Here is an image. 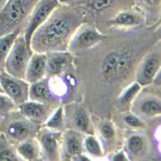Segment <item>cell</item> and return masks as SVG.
Instances as JSON below:
<instances>
[{
  "label": "cell",
  "instance_id": "obj_23",
  "mask_svg": "<svg viewBox=\"0 0 161 161\" xmlns=\"http://www.w3.org/2000/svg\"><path fill=\"white\" fill-rule=\"evenodd\" d=\"M84 151L91 158H102L104 156L100 141L92 134L84 136Z\"/></svg>",
  "mask_w": 161,
  "mask_h": 161
},
{
  "label": "cell",
  "instance_id": "obj_15",
  "mask_svg": "<svg viewBox=\"0 0 161 161\" xmlns=\"http://www.w3.org/2000/svg\"><path fill=\"white\" fill-rule=\"evenodd\" d=\"M28 99L52 106H53L59 100L53 94L50 87L49 80L46 78L38 80L36 83L29 84Z\"/></svg>",
  "mask_w": 161,
  "mask_h": 161
},
{
  "label": "cell",
  "instance_id": "obj_18",
  "mask_svg": "<svg viewBox=\"0 0 161 161\" xmlns=\"http://www.w3.org/2000/svg\"><path fill=\"white\" fill-rule=\"evenodd\" d=\"M16 151L21 160H39L42 158L39 143L32 138H27L19 142Z\"/></svg>",
  "mask_w": 161,
  "mask_h": 161
},
{
  "label": "cell",
  "instance_id": "obj_19",
  "mask_svg": "<svg viewBox=\"0 0 161 161\" xmlns=\"http://www.w3.org/2000/svg\"><path fill=\"white\" fill-rule=\"evenodd\" d=\"M147 147V142L145 136L141 134H133L126 142V153L129 159H138L146 153Z\"/></svg>",
  "mask_w": 161,
  "mask_h": 161
},
{
  "label": "cell",
  "instance_id": "obj_21",
  "mask_svg": "<svg viewBox=\"0 0 161 161\" xmlns=\"http://www.w3.org/2000/svg\"><path fill=\"white\" fill-rule=\"evenodd\" d=\"M21 33V28H16L3 36H0V72L4 71V63L12 49L15 40Z\"/></svg>",
  "mask_w": 161,
  "mask_h": 161
},
{
  "label": "cell",
  "instance_id": "obj_22",
  "mask_svg": "<svg viewBox=\"0 0 161 161\" xmlns=\"http://www.w3.org/2000/svg\"><path fill=\"white\" fill-rule=\"evenodd\" d=\"M44 126L46 128L54 130V131H62L66 126V117L63 106H57L48 119L45 120Z\"/></svg>",
  "mask_w": 161,
  "mask_h": 161
},
{
  "label": "cell",
  "instance_id": "obj_2",
  "mask_svg": "<svg viewBox=\"0 0 161 161\" xmlns=\"http://www.w3.org/2000/svg\"><path fill=\"white\" fill-rule=\"evenodd\" d=\"M38 0H8L0 11V36L20 27L27 20Z\"/></svg>",
  "mask_w": 161,
  "mask_h": 161
},
{
  "label": "cell",
  "instance_id": "obj_29",
  "mask_svg": "<svg viewBox=\"0 0 161 161\" xmlns=\"http://www.w3.org/2000/svg\"><path fill=\"white\" fill-rule=\"evenodd\" d=\"M99 133L103 139L112 140L116 136V129H114V126L110 121L103 120L99 124Z\"/></svg>",
  "mask_w": 161,
  "mask_h": 161
},
{
  "label": "cell",
  "instance_id": "obj_10",
  "mask_svg": "<svg viewBox=\"0 0 161 161\" xmlns=\"http://www.w3.org/2000/svg\"><path fill=\"white\" fill-rule=\"evenodd\" d=\"M84 153V135L76 129H67L61 138V158L71 159L74 155Z\"/></svg>",
  "mask_w": 161,
  "mask_h": 161
},
{
  "label": "cell",
  "instance_id": "obj_4",
  "mask_svg": "<svg viewBox=\"0 0 161 161\" xmlns=\"http://www.w3.org/2000/svg\"><path fill=\"white\" fill-rule=\"evenodd\" d=\"M133 63V53L128 49H119L108 53L101 61V73L107 80L121 79L129 71Z\"/></svg>",
  "mask_w": 161,
  "mask_h": 161
},
{
  "label": "cell",
  "instance_id": "obj_8",
  "mask_svg": "<svg viewBox=\"0 0 161 161\" xmlns=\"http://www.w3.org/2000/svg\"><path fill=\"white\" fill-rule=\"evenodd\" d=\"M61 131L44 128L38 133V143L42 157L46 160H59L61 158Z\"/></svg>",
  "mask_w": 161,
  "mask_h": 161
},
{
  "label": "cell",
  "instance_id": "obj_27",
  "mask_svg": "<svg viewBox=\"0 0 161 161\" xmlns=\"http://www.w3.org/2000/svg\"><path fill=\"white\" fill-rule=\"evenodd\" d=\"M16 107V103L11 99L4 92H0V116H5L10 113H12Z\"/></svg>",
  "mask_w": 161,
  "mask_h": 161
},
{
  "label": "cell",
  "instance_id": "obj_28",
  "mask_svg": "<svg viewBox=\"0 0 161 161\" xmlns=\"http://www.w3.org/2000/svg\"><path fill=\"white\" fill-rule=\"evenodd\" d=\"M123 121L124 123L128 126L130 128H134V129H144L146 127L145 122L134 114L131 113H126L123 114Z\"/></svg>",
  "mask_w": 161,
  "mask_h": 161
},
{
  "label": "cell",
  "instance_id": "obj_9",
  "mask_svg": "<svg viewBox=\"0 0 161 161\" xmlns=\"http://www.w3.org/2000/svg\"><path fill=\"white\" fill-rule=\"evenodd\" d=\"M160 72V49L149 52L142 60L136 73V82L141 86L153 84V79Z\"/></svg>",
  "mask_w": 161,
  "mask_h": 161
},
{
  "label": "cell",
  "instance_id": "obj_20",
  "mask_svg": "<svg viewBox=\"0 0 161 161\" xmlns=\"http://www.w3.org/2000/svg\"><path fill=\"white\" fill-rule=\"evenodd\" d=\"M138 111L146 118H155L161 113V103L158 97L148 96L138 103Z\"/></svg>",
  "mask_w": 161,
  "mask_h": 161
},
{
  "label": "cell",
  "instance_id": "obj_25",
  "mask_svg": "<svg viewBox=\"0 0 161 161\" xmlns=\"http://www.w3.org/2000/svg\"><path fill=\"white\" fill-rule=\"evenodd\" d=\"M0 160H21L5 135H0Z\"/></svg>",
  "mask_w": 161,
  "mask_h": 161
},
{
  "label": "cell",
  "instance_id": "obj_13",
  "mask_svg": "<svg viewBox=\"0 0 161 161\" xmlns=\"http://www.w3.org/2000/svg\"><path fill=\"white\" fill-rule=\"evenodd\" d=\"M66 119H69L72 123L73 128L86 134H92L90 117L85 107L80 105H73L67 110L65 114Z\"/></svg>",
  "mask_w": 161,
  "mask_h": 161
},
{
  "label": "cell",
  "instance_id": "obj_32",
  "mask_svg": "<svg viewBox=\"0 0 161 161\" xmlns=\"http://www.w3.org/2000/svg\"><path fill=\"white\" fill-rule=\"evenodd\" d=\"M70 160H76V161H88L91 160V157L88 156L87 154H86L85 153H80L79 154L74 155Z\"/></svg>",
  "mask_w": 161,
  "mask_h": 161
},
{
  "label": "cell",
  "instance_id": "obj_11",
  "mask_svg": "<svg viewBox=\"0 0 161 161\" xmlns=\"http://www.w3.org/2000/svg\"><path fill=\"white\" fill-rule=\"evenodd\" d=\"M51 107L52 105L44 104V103L32 101L29 99L18 105L19 111L22 114V117L32 122H45V120L53 112Z\"/></svg>",
  "mask_w": 161,
  "mask_h": 161
},
{
  "label": "cell",
  "instance_id": "obj_24",
  "mask_svg": "<svg viewBox=\"0 0 161 161\" xmlns=\"http://www.w3.org/2000/svg\"><path fill=\"white\" fill-rule=\"evenodd\" d=\"M137 5L147 18L156 20L160 13V0H136Z\"/></svg>",
  "mask_w": 161,
  "mask_h": 161
},
{
  "label": "cell",
  "instance_id": "obj_36",
  "mask_svg": "<svg viewBox=\"0 0 161 161\" xmlns=\"http://www.w3.org/2000/svg\"><path fill=\"white\" fill-rule=\"evenodd\" d=\"M2 119V116H0V119Z\"/></svg>",
  "mask_w": 161,
  "mask_h": 161
},
{
  "label": "cell",
  "instance_id": "obj_33",
  "mask_svg": "<svg viewBox=\"0 0 161 161\" xmlns=\"http://www.w3.org/2000/svg\"><path fill=\"white\" fill-rule=\"evenodd\" d=\"M61 5H69L74 2V0H57Z\"/></svg>",
  "mask_w": 161,
  "mask_h": 161
},
{
  "label": "cell",
  "instance_id": "obj_35",
  "mask_svg": "<svg viewBox=\"0 0 161 161\" xmlns=\"http://www.w3.org/2000/svg\"><path fill=\"white\" fill-rule=\"evenodd\" d=\"M0 92H3V90H2V88L0 87Z\"/></svg>",
  "mask_w": 161,
  "mask_h": 161
},
{
  "label": "cell",
  "instance_id": "obj_26",
  "mask_svg": "<svg viewBox=\"0 0 161 161\" xmlns=\"http://www.w3.org/2000/svg\"><path fill=\"white\" fill-rule=\"evenodd\" d=\"M141 88H142V86L137 82H134L133 84H131L119 96V104L122 106L130 105L131 103L136 99V97L139 95V93L141 92Z\"/></svg>",
  "mask_w": 161,
  "mask_h": 161
},
{
  "label": "cell",
  "instance_id": "obj_16",
  "mask_svg": "<svg viewBox=\"0 0 161 161\" xmlns=\"http://www.w3.org/2000/svg\"><path fill=\"white\" fill-rule=\"evenodd\" d=\"M145 17L141 12L133 10H123L108 20V25L116 28H133L140 26Z\"/></svg>",
  "mask_w": 161,
  "mask_h": 161
},
{
  "label": "cell",
  "instance_id": "obj_6",
  "mask_svg": "<svg viewBox=\"0 0 161 161\" xmlns=\"http://www.w3.org/2000/svg\"><path fill=\"white\" fill-rule=\"evenodd\" d=\"M104 35L95 27L89 25H80L75 31L68 46V52L72 53H80L86 52L99 44Z\"/></svg>",
  "mask_w": 161,
  "mask_h": 161
},
{
  "label": "cell",
  "instance_id": "obj_12",
  "mask_svg": "<svg viewBox=\"0 0 161 161\" xmlns=\"http://www.w3.org/2000/svg\"><path fill=\"white\" fill-rule=\"evenodd\" d=\"M47 76V54L44 53H33L28 61L25 80L28 84L36 83Z\"/></svg>",
  "mask_w": 161,
  "mask_h": 161
},
{
  "label": "cell",
  "instance_id": "obj_30",
  "mask_svg": "<svg viewBox=\"0 0 161 161\" xmlns=\"http://www.w3.org/2000/svg\"><path fill=\"white\" fill-rule=\"evenodd\" d=\"M114 0H86V5L94 12H103L109 9Z\"/></svg>",
  "mask_w": 161,
  "mask_h": 161
},
{
  "label": "cell",
  "instance_id": "obj_5",
  "mask_svg": "<svg viewBox=\"0 0 161 161\" xmlns=\"http://www.w3.org/2000/svg\"><path fill=\"white\" fill-rule=\"evenodd\" d=\"M61 4L57 0H38L30 13L24 31V36L27 43L30 44V39L44 22L47 20L53 11Z\"/></svg>",
  "mask_w": 161,
  "mask_h": 161
},
{
  "label": "cell",
  "instance_id": "obj_31",
  "mask_svg": "<svg viewBox=\"0 0 161 161\" xmlns=\"http://www.w3.org/2000/svg\"><path fill=\"white\" fill-rule=\"evenodd\" d=\"M112 159H113V160H116V161H119V160H123V161H125V160H128L129 158H128V156H127V153H126L124 151H119V152L116 153H114V154L113 155Z\"/></svg>",
  "mask_w": 161,
  "mask_h": 161
},
{
  "label": "cell",
  "instance_id": "obj_34",
  "mask_svg": "<svg viewBox=\"0 0 161 161\" xmlns=\"http://www.w3.org/2000/svg\"><path fill=\"white\" fill-rule=\"evenodd\" d=\"M7 2H8V0H0V11L3 9V7L6 5Z\"/></svg>",
  "mask_w": 161,
  "mask_h": 161
},
{
  "label": "cell",
  "instance_id": "obj_7",
  "mask_svg": "<svg viewBox=\"0 0 161 161\" xmlns=\"http://www.w3.org/2000/svg\"><path fill=\"white\" fill-rule=\"evenodd\" d=\"M0 87L3 92L12 99L16 105H19L28 100L29 84L25 79H19L9 75L5 71L0 72Z\"/></svg>",
  "mask_w": 161,
  "mask_h": 161
},
{
  "label": "cell",
  "instance_id": "obj_3",
  "mask_svg": "<svg viewBox=\"0 0 161 161\" xmlns=\"http://www.w3.org/2000/svg\"><path fill=\"white\" fill-rule=\"evenodd\" d=\"M33 52L24 34H19L14 42L4 63V71L9 75L25 79V70Z\"/></svg>",
  "mask_w": 161,
  "mask_h": 161
},
{
  "label": "cell",
  "instance_id": "obj_17",
  "mask_svg": "<svg viewBox=\"0 0 161 161\" xmlns=\"http://www.w3.org/2000/svg\"><path fill=\"white\" fill-rule=\"evenodd\" d=\"M33 129L32 121L27 119H16L10 122L6 129V137L9 140L17 142L18 144L24 141L27 138H30V134Z\"/></svg>",
  "mask_w": 161,
  "mask_h": 161
},
{
  "label": "cell",
  "instance_id": "obj_1",
  "mask_svg": "<svg viewBox=\"0 0 161 161\" xmlns=\"http://www.w3.org/2000/svg\"><path fill=\"white\" fill-rule=\"evenodd\" d=\"M85 11L82 7L60 5L50 18L33 33L30 48L34 53L68 51L69 42L83 24Z\"/></svg>",
  "mask_w": 161,
  "mask_h": 161
},
{
  "label": "cell",
  "instance_id": "obj_14",
  "mask_svg": "<svg viewBox=\"0 0 161 161\" xmlns=\"http://www.w3.org/2000/svg\"><path fill=\"white\" fill-rule=\"evenodd\" d=\"M47 54V75L59 76L70 67L72 56L68 51L51 52Z\"/></svg>",
  "mask_w": 161,
  "mask_h": 161
}]
</instances>
